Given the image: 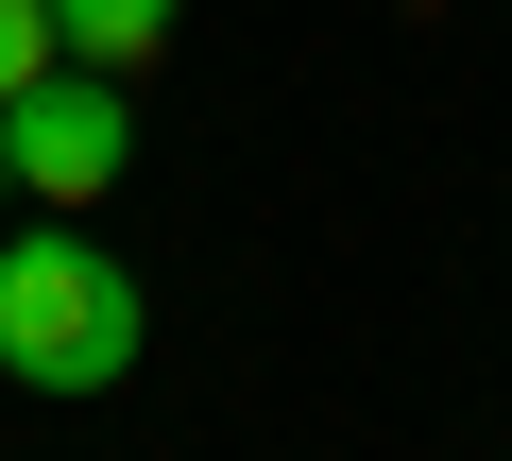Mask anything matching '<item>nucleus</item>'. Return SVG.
<instances>
[{
  "mask_svg": "<svg viewBox=\"0 0 512 461\" xmlns=\"http://www.w3.org/2000/svg\"><path fill=\"white\" fill-rule=\"evenodd\" d=\"M0 376L18 393H120L137 376V274L52 205L35 240H0Z\"/></svg>",
  "mask_w": 512,
  "mask_h": 461,
  "instance_id": "1",
  "label": "nucleus"
},
{
  "mask_svg": "<svg viewBox=\"0 0 512 461\" xmlns=\"http://www.w3.org/2000/svg\"><path fill=\"white\" fill-rule=\"evenodd\" d=\"M0 154H18L35 205L86 222V205L137 171V103H120V69H52V86H18V103H0Z\"/></svg>",
  "mask_w": 512,
  "mask_h": 461,
  "instance_id": "2",
  "label": "nucleus"
},
{
  "mask_svg": "<svg viewBox=\"0 0 512 461\" xmlns=\"http://www.w3.org/2000/svg\"><path fill=\"white\" fill-rule=\"evenodd\" d=\"M171 18H188V0H52V35H69V69H120V86H137V69L171 52Z\"/></svg>",
  "mask_w": 512,
  "mask_h": 461,
  "instance_id": "3",
  "label": "nucleus"
},
{
  "mask_svg": "<svg viewBox=\"0 0 512 461\" xmlns=\"http://www.w3.org/2000/svg\"><path fill=\"white\" fill-rule=\"evenodd\" d=\"M69 69V35H52V0H0V103H18V86H52Z\"/></svg>",
  "mask_w": 512,
  "mask_h": 461,
  "instance_id": "4",
  "label": "nucleus"
},
{
  "mask_svg": "<svg viewBox=\"0 0 512 461\" xmlns=\"http://www.w3.org/2000/svg\"><path fill=\"white\" fill-rule=\"evenodd\" d=\"M0 188H18V154H0Z\"/></svg>",
  "mask_w": 512,
  "mask_h": 461,
  "instance_id": "5",
  "label": "nucleus"
}]
</instances>
